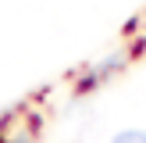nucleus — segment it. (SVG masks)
<instances>
[{
    "instance_id": "obj_1",
    "label": "nucleus",
    "mask_w": 146,
    "mask_h": 143,
    "mask_svg": "<svg viewBox=\"0 0 146 143\" xmlns=\"http://www.w3.org/2000/svg\"><path fill=\"white\" fill-rule=\"evenodd\" d=\"M114 143H146V132H139V129H128V132H121Z\"/></svg>"
}]
</instances>
